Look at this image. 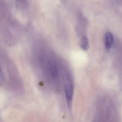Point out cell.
<instances>
[{
	"mask_svg": "<svg viewBox=\"0 0 122 122\" xmlns=\"http://www.w3.org/2000/svg\"><path fill=\"white\" fill-rule=\"evenodd\" d=\"M92 122H120L119 112L114 102L106 99L99 100Z\"/></svg>",
	"mask_w": 122,
	"mask_h": 122,
	"instance_id": "6da1fadb",
	"label": "cell"
},
{
	"mask_svg": "<svg viewBox=\"0 0 122 122\" xmlns=\"http://www.w3.org/2000/svg\"><path fill=\"white\" fill-rule=\"evenodd\" d=\"M74 86L71 79H69L67 81V84L66 87V95L67 102L69 108L71 107L74 95Z\"/></svg>",
	"mask_w": 122,
	"mask_h": 122,
	"instance_id": "7a4b0ae2",
	"label": "cell"
},
{
	"mask_svg": "<svg viewBox=\"0 0 122 122\" xmlns=\"http://www.w3.org/2000/svg\"><path fill=\"white\" fill-rule=\"evenodd\" d=\"M104 41L105 48L107 50H109L112 47L114 41L113 35L110 32H107L105 34Z\"/></svg>",
	"mask_w": 122,
	"mask_h": 122,
	"instance_id": "3957f363",
	"label": "cell"
},
{
	"mask_svg": "<svg viewBox=\"0 0 122 122\" xmlns=\"http://www.w3.org/2000/svg\"><path fill=\"white\" fill-rule=\"evenodd\" d=\"M80 46L82 50L87 51L89 49L90 45L88 38L86 36H84L82 38L80 43Z\"/></svg>",
	"mask_w": 122,
	"mask_h": 122,
	"instance_id": "277c9868",
	"label": "cell"
}]
</instances>
